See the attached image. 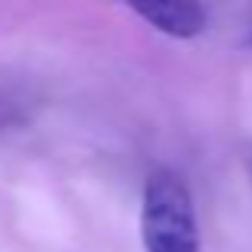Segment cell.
<instances>
[{"mask_svg": "<svg viewBox=\"0 0 252 252\" xmlns=\"http://www.w3.org/2000/svg\"><path fill=\"white\" fill-rule=\"evenodd\" d=\"M141 240L144 252H198L195 201L179 172H150L141 201Z\"/></svg>", "mask_w": 252, "mask_h": 252, "instance_id": "6da1fadb", "label": "cell"}, {"mask_svg": "<svg viewBox=\"0 0 252 252\" xmlns=\"http://www.w3.org/2000/svg\"><path fill=\"white\" fill-rule=\"evenodd\" d=\"M122 3L169 38H195L208 26L201 0H122Z\"/></svg>", "mask_w": 252, "mask_h": 252, "instance_id": "7a4b0ae2", "label": "cell"}, {"mask_svg": "<svg viewBox=\"0 0 252 252\" xmlns=\"http://www.w3.org/2000/svg\"><path fill=\"white\" fill-rule=\"evenodd\" d=\"M32 112V96L23 83L10 80V77L0 74V131L19 128V125L29 122Z\"/></svg>", "mask_w": 252, "mask_h": 252, "instance_id": "3957f363", "label": "cell"}, {"mask_svg": "<svg viewBox=\"0 0 252 252\" xmlns=\"http://www.w3.org/2000/svg\"><path fill=\"white\" fill-rule=\"evenodd\" d=\"M243 166H246V176H249V182H252V144L243 150Z\"/></svg>", "mask_w": 252, "mask_h": 252, "instance_id": "277c9868", "label": "cell"}, {"mask_svg": "<svg viewBox=\"0 0 252 252\" xmlns=\"http://www.w3.org/2000/svg\"><path fill=\"white\" fill-rule=\"evenodd\" d=\"M243 48H252V23L246 26V35H243Z\"/></svg>", "mask_w": 252, "mask_h": 252, "instance_id": "5b68a950", "label": "cell"}]
</instances>
